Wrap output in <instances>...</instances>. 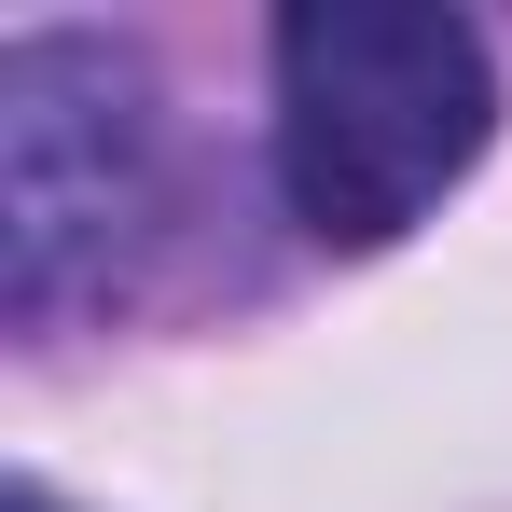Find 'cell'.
I'll return each mask as SVG.
<instances>
[{
    "label": "cell",
    "mask_w": 512,
    "mask_h": 512,
    "mask_svg": "<svg viewBox=\"0 0 512 512\" xmlns=\"http://www.w3.org/2000/svg\"><path fill=\"white\" fill-rule=\"evenodd\" d=\"M153 222V97L84 28L0 42V305L42 333Z\"/></svg>",
    "instance_id": "obj_2"
},
{
    "label": "cell",
    "mask_w": 512,
    "mask_h": 512,
    "mask_svg": "<svg viewBox=\"0 0 512 512\" xmlns=\"http://www.w3.org/2000/svg\"><path fill=\"white\" fill-rule=\"evenodd\" d=\"M0 512H56V499H42V485H14V499H0Z\"/></svg>",
    "instance_id": "obj_3"
},
{
    "label": "cell",
    "mask_w": 512,
    "mask_h": 512,
    "mask_svg": "<svg viewBox=\"0 0 512 512\" xmlns=\"http://www.w3.org/2000/svg\"><path fill=\"white\" fill-rule=\"evenodd\" d=\"M499 125L471 14L429 0H291L277 14V194L319 250H388L429 222Z\"/></svg>",
    "instance_id": "obj_1"
}]
</instances>
